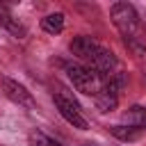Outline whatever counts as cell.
Segmentation results:
<instances>
[{
    "instance_id": "1",
    "label": "cell",
    "mask_w": 146,
    "mask_h": 146,
    "mask_svg": "<svg viewBox=\"0 0 146 146\" xmlns=\"http://www.w3.org/2000/svg\"><path fill=\"white\" fill-rule=\"evenodd\" d=\"M66 73L73 82V87L87 96H98L105 87V78H100L98 73H94L91 68H87L84 64H66Z\"/></svg>"
},
{
    "instance_id": "2",
    "label": "cell",
    "mask_w": 146,
    "mask_h": 146,
    "mask_svg": "<svg viewBox=\"0 0 146 146\" xmlns=\"http://www.w3.org/2000/svg\"><path fill=\"white\" fill-rule=\"evenodd\" d=\"M110 16H112V23L116 25V30L123 36H135L137 34L139 16H137V11L130 2H114L112 9H110Z\"/></svg>"
},
{
    "instance_id": "3",
    "label": "cell",
    "mask_w": 146,
    "mask_h": 146,
    "mask_svg": "<svg viewBox=\"0 0 146 146\" xmlns=\"http://www.w3.org/2000/svg\"><path fill=\"white\" fill-rule=\"evenodd\" d=\"M55 105H57L59 114H62L73 128H80V130H87V128H89L87 119H84L82 112H80V105H78L73 98H68L64 91H57V94H55Z\"/></svg>"
},
{
    "instance_id": "4",
    "label": "cell",
    "mask_w": 146,
    "mask_h": 146,
    "mask_svg": "<svg viewBox=\"0 0 146 146\" xmlns=\"http://www.w3.org/2000/svg\"><path fill=\"white\" fill-rule=\"evenodd\" d=\"M2 91H5V96H7L11 103H16L18 107H25V110H34V107H36V100L32 98V94H30L21 82H16V80H11V78H2Z\"/></svg>"
},
{
    "instance_id": "5",
    "label": "cell",
    "mask_w": 146,
    "mask_h": 146,
    "mask_svg": "<svg viewBox=\"0 0 146 146\" xmlns=\"http://www.w3.org/2000/svg\"><path fill=\"white\" fill-rule=\"evenodd\" d=\"M103 46H98V41H94L91 36H87V34H80V36H73V41H71V52L87 66L91 59H94V55L100 50Z\"/></svg>"
},
{
    "instance_id": "6",
    "label": "cell",
    "mask_w": 146,
    "mask_h": 146,
    "mask_svg": "<svg viewBox=\"0 0 146 146\" xmlns=\"http://www.w3.org/2000/svg\"><path fill=\"white\" fill-rule=\"evenodd\" d=\"M0 25H2V27H7V30H9L14 36H18V39H23V36H25V27H23L14 16H11L9 7H7V5H2V2H0Z\"/></svg>"
},
{
    "instance_id": "7",
    "label": "cell",
    "mask_w": 146,
    "mask_h": 146,
    "mask_svg": "<svg viewBox=\"0 0 146 146\" xmlns=\"http://www.w3.org/2000/svg\"><path fill=\"white\" fill-rule=\"evenodd\" d=\"M110 132L119 139V141H137L144 135V128H135V125H112Z\"/></svg>"
},
{
    "instance_id": "8",
    "label": "cell",
    "mask_w": 146,
    "mask_h": 146,
    "mask_svg": "<svg viewBox=\"0 0 146 146\" xmlns=\"http://www.w3.org/2000/svg\"><path fill=\"white\" fill-rule=\"evenodd\" d=\"M41 27H43V32H48V34H59L62 30H64V14H48V16H43L41 18Z\"/></svg>"
},
{
    "instance_id": "9",
    "label": "cell",
    "mask_w": 146,
    "mask_h": 146,
    "mask_svg": "<svg viewBox=\"0 0 146 146\" xmlns=\"http://www.w3.org/2000/svg\"><path fill=\"white\" fill-rule=\"evenodd\" d=\"M123 119H125L128 125H135V128H144V130H146V107L135 105V107H130V110L123 114Z\"/></svg>"
},
{
    "instance_id": "10",
    "label": "cell",
    "mask_w": 146,
    "mask_h": 146,
    "mask_svg": "<svg viewBox=\"0 0 146 146\" xmlns=\"http://www.w3.org/2000/svg\"><path fill=\"white\" fill-rule=\"evenodd\" d=\"M48 141H50V139H48L43 132H32V135H30V144H32V146H48Z\"/></svg>"
},
{
    "instance_id": "11",
    "label": "cell",
    "mask_w": 146,
    "mask_h": 146,
    "mask_svg": "<svg viewBox=\"0 0 146 146\" xmlns=\"http://www.w3.org/2000/svg\"><path fill=\"white\" fill-rule=\"evenodd\" d=\"M48 146H62V144H59V141H55V139H50V141H48Z\"/></svg>"
}]
</instances>
